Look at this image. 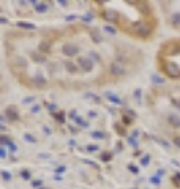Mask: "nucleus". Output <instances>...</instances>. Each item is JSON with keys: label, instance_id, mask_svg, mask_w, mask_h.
<instances>
[{"label": "nucleus", "instance_id": "4c0bfd02", "mask_svg": "<svg viewBox=\"0 0 180 189\" xmlns=\"http://www.w3.org/2000/svg\"><path fill=\"white\" fill-rule=\"evenodd\" d=\"M65 170H66V169H65L63 166H60V167H57V170H55V172H57V173H63Z\"/></svg>", "mask_w": 180, "mask_h": 189}, {"label": "nucleus", "instance_id": "412c9836", "mask_svg": "<svg viewBox=\"0 0 180 189\" xmlns=\"http://www.w3.org/2000/svg\"><path fill=\"white\" fill-rule=\"evenodd\" d=\"M104 32H107V33H111V35H115V33H117V30L114 29V27H109V25L104 27Z\"/></svg>", "mask_w": 180, "mask_h": 189}, {"label": "nucleus", "instance_id": "de8ad7c7", "mask_svg": "<svg viewBox=\"0 0 180 189\" xmlns=\"http://www.w3.org/2000/svg\"><path fill=\"white\" fill-rule=\"evenodd\" d=\"M33 99H35L33 96H30V98H25V99H24V103H30V101H33Z\"/></svg>", "mask_w": 180, "mask_h": 189}, {"label": "nucleus", "instance_id": "9b49d317", "mask_svg": "<svg viewBox=\"0 0 180 189\" xmlns=\"http://www.w3.org/2000/svg\"><path fill=\"white\" fill-rule=\"evenodd\" d=\"M40 50L41 52H49L51 50V43L49 41H41L40 43Z\"/></svg>", "mask_w": 180, "mask_h": 189}, {"label": "nucleus", "instance_id": "7c9ffc66", "mask_svg": "<svg viewBox=\"0 0 180 189\" xmlns=\"http://www.w3.org/2000/svg\"><path fill=\"white\" fill-rule=\"evenodd\" d=\"M87 150H89V151H96V150H98V145H89Z\"/></svg>", "mask_w": 180, "mask_h": 189}, {"label": "nucleus", "instance_id": "dca6fc26", "mask_svg": "<svg viewBox=\"0 0 180 189\" xmlns=\"http://www.w3.org/2000/svg\"><path fill=\"white\" fill-rule=\"evenodd\" d=\"M65 66H66V70L70 71V73H76L77 70H76V65L74 63H71V62H66L65 63Z\"/></svg>", "mask_w": 180, "mask_h": 189}, {"label": "nucleus", "instance_id": "2f4dec72", "mask_svg": "<svg viewBox=\"0 0 180 189\" xmlns=\"http://www.w3.org/2000/svg\"><path fill=\"white\" fill-rule=\"evenodd\" d=\"M115 129H117V131H119V132H117V134H120V136H123V134H125V129H123V128H120V126H119V125H115Z\"/></svg>", "mask_w": 180, "mask_h": 189}, {"label": "nucleus", "instance_id": "aec40b11", "mask_svg": "<svg viewBox=\"0 0 180 189\" xmlns=\"http://www.w3.org/2000/svg\"><path fill=\"white\" fill-rule=\"evenodd\" d=\"M11 140L6 137V136H0V145H10Z\"/></svg>", "mask_w": 180, "mask_h": 189}, {"label": "nucleus", "instance_id": "6e6552de", "mask_svg": "<svg viewBox=\"0 0 180 189\" xmlns=\"http://www.w3.org/2000/svg\"><path fill=\"white\" fill-rule=\"evenodd\" d=\"M18 27H21V29H25V30H35V24L24 22V21H19V22H18Z\"/></svg>", "mask_w": 180, "mask_h": 189}, {"label": "nucleus", "instance_id": "f704fd0d", "mask_svg": "<svg viewBox=\"0 0 180 189\" xmlns=\"http://www.w3.org/2000/svg\"><path fill=\"white\" fill-rule=\"evenodd\" d=\"M82 21H86V22H92V16L87 14V16H82Z\"/></svg>", "mask_w": 180, "mask_h": 189}, {"label": "nucleus", "instance_id": "a878e982", "mask_svg": "<svg viewBox=\"0 0 180 189\" xmlns=\"http://www.w3.org/2000/svg\"><path fill=\"white\" fill-rule=\"evenodd\" d=\"M150 181L153 183V184H160V183H161V178H160V177H152Z\"/></svg>", "mask_w": 180, "mask_h": 189}, {"label": "nucleus", "instance_id": "bb28decb", "mask_svg": "<svg viewBox=\"0 0 180 189\" xmlns=\"http://www.w3.org/2000/svg\"><path fill=\"white\" fill-rule=\"evenodd\" d=\"M128 170H130L131 173H134V175H136L137 172H139V169H137L136 166H128Z\"/></svg>", "mask_w": 180, "mask_h": 189}, {"label": "nucleus", "instance_id": "58836bf2", "mask_svg": "<svg viewBox=\"0 0 180 189\" xmlns=\"http://www.w3.org/2000/svg\"><path fill=\"white\" fill-rule=\"evenodd\" d=\"M30 111H32V114H36V112L40 111V106H33V107H32Z\"/></svg>", "mask_w": 180, "mask_h": 189}, {"label": "nucleus", "instance_id": "f03ea898", "mask_svg": "<svg viewBox=\"0 0 180 189\" xmlns=\"http://www.w3.org/2000/svg\"><path fill=\"white\" fill-rule=\"evenodd\" d=\"M134 29H136V32L139 33L141 36H149V35L152 33V27H150L147 22H142V21L136 22V24H134Z\"/></svg>", "mask_w": 180, "mask_h": 189}, {"label": "nucleus", "instance_id": "79ce46f5", "mask_svg": "<svg viewBox=\"0 0 180 189\" xmlns=\"http://www.w3.org/2000/svg\"><path fill=\"white\" fill-rule=\"evenodd\" d=\"M0 158H6V153H5L3 148H0Z\"/></svg>", "mask_w": 180, "mask_h": 189}, {"label": "nucleus", "instance_id": "a211bd4d", "mask_svg": "<svg viewBox=\"0 0 180 189\" xmlns=\"http://www.w3.org/2000/svg\"><path fill=\"white\" fill-rule=\"evenodd\" d=\"M152 80H153V84H164V77H160L157 74L152 76Z\"/></svg>", "mask_w": 180, "mask_h": 189}, {"label": "nucleus", "instance_id": "20e7f679", "mask_svg": "<svg viewBox=\"0 0 180 189\" xmlns=\"http://www.w3.org/2000/svg\"><path fill=\"white\" fill-rule=\"evenodd\" d=\"M109 71H111L112 76H123V74H125V66H123L122 62H112V63H111Z\"/></svg>", "mask_w": 180, "mask_h": 189}, {"label": "nucleus", "instance_id": "0eeeda50", "mask_svg": "<svg viewBox=\"0 0 180 189\" xmlns=\"http://www.w3.org/2000/svg\"><path fill=\"white\" fill-rule=\"evenodd\" d=\"M103 16H104L107 21H117V19H119V13L114 11V10H107V11L103 13Z\"/></svg>", "mask_w": 180, "mask_h": 189}, {"label": "nucleus", "instance_id": "c9c22d12", "mask_svg": "<svg viewBox=\"0 0 180 189\" xmlns=\"http://www.w3.org/2000/svg\"><path fill=\"white\" fill-rule=\"evenodd\" d=\"M8 147H10V150H11V151H16V150H18V147H16L15 143H13V142H11V143H10Z\"/></svg>", "mask_w": 180, "mask_h": 189}, {"label": "nucleus", "instance_id": "e433bc0d", "mask_svg": "<svg viewBox=\"0 0 180 189\" xmlns=\"http://www.w3.org/2000/svg\"><path fill=\"white\" fill-rule=\"evenodd\" d=\"M174 145H177V147H180V136H177V137H174Z\"/></svg>", "mask_w": 180, "mask_h": 189}, {"label": "nucleus", "instance_id": "423d86ee", "mask_svg": "<svg viewBox=\"0 0 180 189\" xmlns=\"http://www.w3.org/2000/svg\"><path fill=\"white\" fill-rule=\"evenodd\" d=\"M5 114H6V118L11 120V121H18L19 120V112H18V109H16L15 106H10Z\"/></svg>", "mask_w": 180, "mask_h": 189}, {"label": "nucleus", "instance_id": "b1692460", "mask_svg": "<svg viewBox=\"0 0 180 189\" xmlns=\"http://www.w3.org/2000/svg\"><path fill=\"white\" fill-rule=\"evenodd\" d=\"M24 137H25V140H27V142H32V143H35V142H36V139H35L33 136H30V134H25Z\"/></svg>", "mask_w": 180, "mask_h": 189}, {"label": "nucleus", "instance_id": "c756f323", "mask_svg": "<svg viewBox=\"0 0 180 189\" xmlns=\"http://www.w3.org/2000/svg\"><path fill=\"white\" fill-rule=\"evenodd\" d=\"M21 175H22V178H25V180H29V178H30V173L27 172V170H22V172H21Z\"/></svg>", "mask_w": 180, "mask_h": 189}, {"label": "nucleus", "instance_id": "473e14b6", "mask_svg": "<svg viewBox=\"0 0 180 189\" xmlns=\"http://www.w3.org/2000/svg\"><path fill=\"white\" fill-rule=\"evenodd\" d=\"M131 120H133L131 117H127V115H125V117H123V123H125V125H130Z\"/></svg>", "mask_w": 180, "mask_h": 189}, {"label": "nucleus", "instance_id": "4be33fe9", "mask_svg": "<svg viewBox=\"0 0 180 189\" xmlns=\"http://www.w3.org/2000/svg\"><path fill=\"white\" fill-rule=\"evenodd\" d=\"M2 178H3V180H6V181H10V180H11V173H10V172L2 170Z\"/></svg>", "mask_w": 180, "mask_h": 189}, {"label": "nucleus", "instance_id": "2eb2a0df", "mask_svg": "<svg viewBox=\"0 0 180 189\" xmlns=\"http://www.w3.org/2000/svg\"><path fill=\"white\" fill-rule=\"evenodd\" d=\"M92 137H93V139H98V140H101V139H104L106 136H104V134H103L101 131H93V132H92Z\"/></svg>", "mask_w": 180, "mask_h": 189}, {"label": "nucleus", "instance_id": "5701e85b", "mask_svg": "<svg viewBox=\"0 0 180 189\" xmlns=\"http://www.w3.org/2000/svg\"><path fill=\"white\" fill-rule=\"evenodd\" d=\"M149 163H150V156H149V155L141 159V164H142V166H149Z\"/></svg>", "mask_w": 180, "mask_h": 189}, {"label": "nucleus", "instance_id": "37998d69", "mask_svg": "<svg viewBox=\"0 0 180 189\" xmlns=\"http://www.w3.org/2000/svg\"><path fill=\"white\" fill-rule=\"evenodd\" d=\"M65 19H66V21H74V19H76V16H74V14H73V16H66Z\"/></svg>", "mask_w": 180, "mask_h": 189}, {"label": "nucleus", "instance_id": "f257e3e1", "mask_svg": "<svg viewBox=\"0 0 180 189\" xmlns=\"http://www.w3.org/2000/svg\"><path fill=\"white\" fill-rule=\"evenodd\" d=\"M164 71L168 73V76L172 77V79H178L180 77V66L177 63H174V62H168V63H166L164 65Z\"/></svg>", "mask_w": 180, "mask_h": 189}, {"label": "nucleus", "instance_id": "09e8293b", "mask_svg": "<svg viewBox=\"0 0 180 189\" xmlns=\"http://www.w3.org/2000/svg\"><path fill=\"white\" fill-rule=\"evenodd\" d=\"M130 143H131V145H133V147H136V143H137V142H136V140H134V139H130Z\"/></svg>", "mask_w": 180, "mask_h": 189}, {"label": "nucleus", "instance_id": "f8f14e48", "mask_svg": "<svg viewBox=\"0 0 180 189\" xmlns=\"http://www.w3.org/2000/svg\"><path fill=\"white\" fill-rule=\"evenodd\" d=\"M106 98L109 99V101H112V103H115V104H122V99L120 98H117L114 93H106Z\"/></svg>", "mask_w": 180, "mask_h": 189}, {"label": "nucleus", "instance_id": "72a5a7b5", "mask_svg": "<svg viewBox=\"0 0 180 189\" xmlns=\"http://www.w3.org/2000/svg\"><path fill=\"white\" fill-rule=\"evenodd\" d=\"M101 159H103V161H109V159H111V155H109V153H103V155H101Z\"/></svg>", "mask_w": 180, "mask_h": 189}, {"label": "nucleus", "instance_id": "393cba45", "mask_svg": "<svg viewBox=\"0 0 180 189\" xmlns=\"http://www.w3.org/2000/svg\"><path fill=\"white\" fill-rule=\"evenodd\" d=\"M92 38H93V41H96V43L101 41V36H100L98 33H95V32H92Z\"/></svg>", "mask_w": 180, "mask_h": 189}, {"label": "nucleus", "instance_id": "c85d7f7f", "mask_svg": "<svg viewBox=\"0 0 180 189\" xmlns=\"http://www.w3.org/2000/svg\"><path fill=\"white\" fill-rule=\"evenodd\" d=\"M57 120L60 121V123H63V121H65V114H63V112L57 114Z\"/></svg>", "mask_w": 180, "mask_h": 189}, {"label": "nucleus", "instance_id": "ddd939ff", "mask_svg": "<svg viewBox=\"0 0 180 189\" xmlns=\"http://www.w3.org/2000/svg\"><path fill=\"white\" fill-rule=\"evenodd\" d=\"M33 82H36V85H44L46 84V79L41 76V74H36L35 79H33Z\"/></svg>", "mask_w": 180, "mask_h": 189}, {"label": "nucleus", "instance_id": "7ed1b4c3", "mask_svg": "<svg viewBox=\"0 0 180 189\" xmlns=\"http://www.w3.org/2000/svg\"><path fill=\"white\" fill-rule=\"evenodd\" d=\"M62 52L65 54L66 57H74V55L79 54V46L77 44H71V43H66V44H63Z\"/></svg>", "mask_w": 180, "mask_h": 189}, {"label": "nucleus", "instance_id": "1a4fd4ad", "mask_svg": "<svg viewBox=\"0 0 180 189\" xmlns=\"http://www.w3.org/2000/svg\"><path fill=\"white\" fill-rule=\"evenodd\" d=\"M48 3H43V2H38L36 5H35V11L36 13H46L48 11Z\"/></svg>", "mask_w": 180, "mask_h": 189}, {"label": "nucleus", "instance_id": "49530a36", "mask_svg": "<svg viewBox=\"0 0 180 189\" xmlns=\"http://www.w3.org/2000/svg\"><path fill=\"white\" fill-rule=\"evenodd\" d=\"M6 22H8L6 18H0V24H6Z\"/></svg>", "mask_w": 180, "mask_h": 189}, {"label": "nucleus", "instance_id": "39448f33", "mask_svg": "<svg viewBox=\"0 0 180 189\" xmlns=\"http://www.w3.org/2000/svg\"><path fill=\"white\" fill-rule=\"evenodd\" d=\"M79 65H81V68L86 70V71H92L93 70V62L89 57H79Z\"/></svg>", "mask_w": 180, "mask_h": 189}, {"label": "nucleus", "instance_id": "9d476101", "mask_svg": "<svg viewBox=\"0 0 180 189\" xmlns=\"http://www.w3.org/2000/svg\"><path fill=\"white\" fill-rule=\"evenodd\" d=\"M169 123L174 126V128H180V118L177 115H169Z\"/></svg>", "mask_w": 180, "mask_h": 189}, {"label": "nucleus", "instance_id": "a18cd8bd", "mask_svg": "<svg viewBox=\"0 0 180 189\" xmlns=\"http://www.w3.org/2000/svg\"><path fill=\"white\" fill-rule=\"evenodd\" d=\"M59 3H60L62 6H66V5H68V2H65V0H59Z\"/></svg>", "mask_w": 180, "mask_h": 189}, {"label": "nucleus", "instance_id": "f3484780", "mask_svg": "<svg viewBox=\"0 0 180 189\" xmlns=\"http://www.w3.org/2000/svg\"><path fill=\"white\" fill-rule=\"evenodd\" d=\"M32 58H33L35 62H38V63H43V62H46V57H41L40 54H32Z\"/></svg>", "mask_w": 180, "mask_h": 189}, {"label": "nucleus", "instance_id": "c03bdc74", "mask_svg": "<svg viewBox=\"0 0 180 189\" xmlns=\"http://www.w3.org/2000/svg\"><path fill=\"white\" fill-rule=\"evenodd\" d=\"M172 103H174V104L178 107V109H180V101H178V99H172Z\"/></svg>", "mask_w": 180, "mask_h": 189}, {"label": "nucleus", "instance_id": "8fccbe9b", "mask_svg": "<svg viewBox=\"0 0 180 189\" xmlns=\"http://www.w3.org/2000/svg\"><path fill=\"white\" fill-rule=\"evenodd\" d=\"M43 131H44L46 134H51V129H49V128H43Z\"/></svg>", "mask_w": 180, "mask_h": 189}, {"label": "nucleus", "instance_id": "6ab92c4d", "mask_svg": "<svg viewBox=\"0 0 180 189\" xmlns=\"http://www.w3.org/2000/svg\"><path fill=\"white\" fill-rule=\"evenodd\" d=\"M74 120H76V123H77V125H81V126H84V128H87V126H89V123H87V121H84V120H82L81 117H76Z\"/></svg>", "mask_w": 180, "mask_h": 189}, {"label": "nucleus", "instance_id": "ea45409f", "mask_svg": "<svg viewBox=\"0 0 180 189\" xmlns=\"http://www.w3.org/2000/svg\"><path fill=\"white\" fill-rule=\"evenodd\" d=\"M134 96H136V99H141V90H136Z\"/></svg>", "mask_w": 180, "mask_h": 189}, {"label": "nucleus", "instance_id": "4468645a", "mask_svg": "<svg viewBox=\"0 0 180 189\" xmlns=\"http://www.w3.org/2000/svg\"><path fill=\"white\" fill-rule=\"evenodd\" d=\"M171 19H172V24L178 27V25H180V13H174Z\"/></svg>", "mask_w": 180, "mask_h": 189}, {"label": "nucleus", "instance_id": "cd10ccee", "mask_svg": "<svg viewBox=\"0 0 180 189\" xmlns=\"http://www.w3.org/2000/svg\"><path fill=\"white\" fill-rule=\"evenodd\" d=\"M41 183H43L41 180H33V181H32V186H33V187H41Z\"/></svg>", "mask_w": 180, "mask_h": 189}, {"label": "nucleus", "instance_id": "a19ab883", "mask_svg": "<svg viewBox=\"0 0 180 189\" xmlns=\"http://www.w3.org/2000/svg\"><path fill=\"white\" fill-rule=\"evenodd\" d=\"M163 175H164V170H163V169H160V170L157 172V177H160V178H161Z\"/></svg>", "mask_w": 180, "mask_h": 189}]
</instances>
